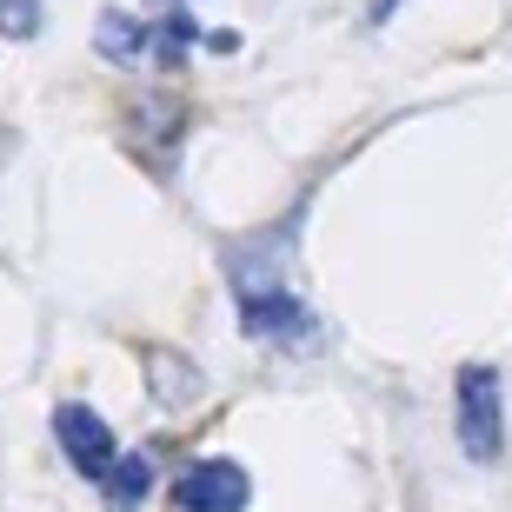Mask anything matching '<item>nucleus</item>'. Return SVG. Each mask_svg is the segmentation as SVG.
I'll use <instances>...</instances> for the list:
<instances>
[{
	"label": "nucleus",
	"instance_id": "obj_2",
	"mask_svg": "<svg viewBox=\"0 0 512 512\" xmlns=\"http://www.w3.org/2000/svg\"><path fill=\"white\" fill-rule=\"evenodd\" d=\"M187 100L180 94H140L127 107V147L140 153V167H153L160 180H173V167H180V147H187Z\"/></svg>",
	"mask_w": 512,
	"mask_h": 512
},
{
	"label": "nucleus",
	"instance_id": "obj_1",
	"mask_svg": "<svg viewBox=\"0 0 512 512\" xmlns=\"http://www.w3.org/2000/svg\"><path fill=\"white\" fill-rule=\"evenodd\" d=\"M453 426L466 459H479V466H493L506 453V380H499V366L473 360L453 373Z\"/></svg>",
	"mask_w": 512,
	"mask_h": 512
},
{
	"label": "nucleus",
	"instance_id": "obj_3",
	"mask_svg": "<svg viewBox=\"0 0 512 512\" xmlns=\"http://www.w3.org/2000/svg\"><path fill=\"white\" fill-rule=\"evenodd\" d=\"M240 333L247 340H266V346H306L313 333H320V320H313V306L300 300V293H286V286H240Z\"/></svg>",
	"mask_w": 512,
	"mask_h": 512
},
{
	"label": "nucleus",
	"instance_id": "obj_8",
	"mask_svg": "<svg viewBox=\"0 0 512 512\" xmlns=\"http://www.w3.org/2000/svg\"><path fill=\"white\" fill-rule=\"evenodd\" d=\"M40 0H0V34H14V40H27V34H40Z\"/></svg>",
	"mask_w": 512,
	"mask_h": 512
},
{
	"label": "nucleus",
	"instance_id": "obj_7",
	"mask_svg": "<svg viewBox=\"0 0 512 512\" xmlns=\"http://www.w3.org/2000/svg\"><path fill=\"white\" fill-rule=\"evenodd\" d=\"M107 512H140L153 499V453H120V466L100 479Z\"/></svg>",
	"mask_w": 512,
	"mask_h": 512
},
{
	"label": "nucleus",
	"instance_id": "obj_6",
	"mask_svg": "<svg viewBox=\"0 0 512 512\" xmlns=\"http://www.w3.org/2000/svg\"><path fill=\"white\" fill-rule=\"evenodd\" d=\"M94 47L107 60H120V67H140V60L160 54V27L140 14H127V7H107V14L94 20Z\"/></svg>",
	"mask_w": 512,
	"mask_h": 512
},
{
	"label": "nucleus",
	"instance_id": "obj_4",
	"mask_svg": "<svg viewBox=\"0 0 512 512\" xmlns=\"http://www.w3.org/2000/svg\"><path fill=\"white\" fill-rule=\"evenodd\" d=\"M54 439H60V459H67L80 479H94V486L120 466L114 426H107L87 399H60V406H54Z\"/></svg>",
	"mask_w": 512,
	"mask_h": 512
},
{
	"label": "nucleus",
	"instance_id": "obj_5",
	"mask_svg": "<svg viewBox=\"0 0 512 512\" xmlns=\"http://www.w3.org/2000/svg\"><path fill=\"white\" fill-rule=\"evenodd\" d=\"M173 506L180 512H247L253 506V473L240 459H193L173 479Z\"/></svg>",
	"mask_w": 512,
	"mask_h": 512
},
{
	"label": "nucleus",
	"instance_id": "obj_9",
	"mask_svg": "<svg viewBox=\"0 0 512 512\" xmlns=\"http://www.w3.org/2000/svg\"><path fill=\"white\" fill-rule=\"evenodd\" d=\"M393 7H399V0H366V27H386V20H393Z\"/></svg>",
	"mask_w": 512,
	"mask_h": 512
}]
</instances>
